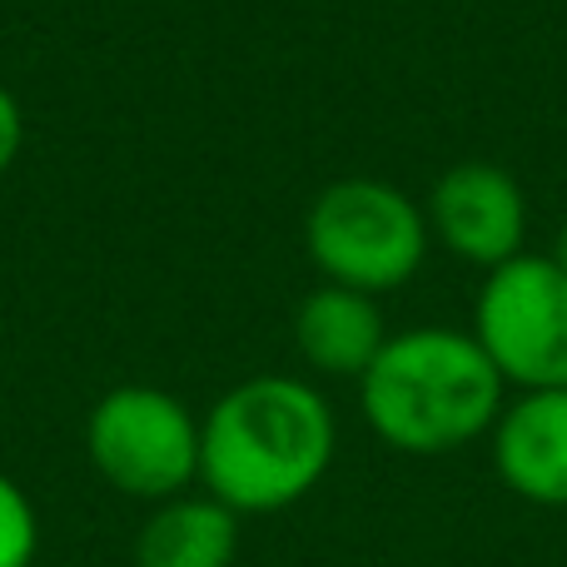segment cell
Masks as SVG:
<instances>
[{
	"instance_id": "obj_11",
	"label": "cell",
	"mask_w": 567,
	"mask_h": 567,
	"mask_svg": "<svg viewBox=\"0 0 567 567\" xmlns=\"http://www.w3.org/2000/svg\"><path fill=\"white\" fill-rule=\"evenodd\" d=\"M20 145H25V115H20V100L0 85V175L16 165Z\"/></svg>"
},
{
	"instance_id": "obj_3",
	"label": "cell",
	"mask_w": 567,
	"mask_h": 567,
	"mask_svg": "<svg viewBox=\"0 0 567 567\" xmlns=\"http://www.w3.org/2000/svg\"><path fill=\"white\" fill-rule=\"evenodd\" d=\"M429 239V215L389 179H339L303 215V249L323 284H343L373 299L419 275Z\"/></svg>"
},
{
	"instance_id": "obj_12",
	"label": "cell",
	"mask_w": 567,
	"mask_h": 567,
	"mask_svg": "<svg viewBox=\"0 0 567 567\" xmlns=\"http://www.w3.org/2000/svg\"><path fill=\"white\" fill-rule=\"evenodd\" d=\"M553 259L567 269V225H563V235H558V245H553Z\"/></svg>"
},
{
	"instance_id": "obj_8",
	"label": "cell",
	"mask_w": 567,
	"mask_h": 567,
	"mask_svg": "<svg viewBox=\"0 0 567 567\" xmlns=\"http://www.w3.org/2000/svg\"><path fill=\"white\" fill-rule=\"evenodd\" d=\"M293 343L303 363L329 379H363L379 349L389 343L383 313L373 293L343 289V284H319L293 309Z\"/></svg>"
},
{
	"instance_id": "obj_1",
	"label": "cell",
	"mask_w": 567,
	"mask_h": 567,
	"mask_svg": "<svg viewBox=\"0 0 567 567\" xmlns=\"http://www.w3.org/2000/svg\"><path fill=\"white\" fill-rule=\"evenodd\" d=\"M333 449V409L313 383L255 373L219 393L199 423V483L239 518L279 513L319 488Z\"/></svg>"
},
{
	"instance_id": "obj_2",
	"label": "cell",
	"mask_w": 567,
	"mask_h": 567,
	"mask_svg": "<svg viewBox=\"0 0 567 567\" xmlns=\"http://www.w3.org/2000/svg\"><path fill=\"white\" fill-rule=\"evenodd\" d=\"M503 373L483 343L463 329H403L389 333L379 359L359 379V403L369 429L389 449L433 458L468 449L493 433L503 413Z\"/></svg>"
},
{
	"instance_id": "obj_5",
	"label": "cell",
	"mask_w": 567,
	"mask_h": 567,
	"mask_svg": "<svg viewBox=\"0 0 567 567\" xmlns=\"http://www.w3.org/2000/svg\"><path fill=\"white\" fill-rule=\"evenodd\" d=\"M473 339L503 383L567 389V269L553 255H528L488 269L473 303Z\"/></svg>"
},
{
	"instance_id": "obj_9",
	"label": "cell",
	"mask_w": 567,
	"mask_h": 567,
	"mask_svg": "<svg viewBox=\"0 0 567 567\" xmlns=\"http://www.w3.org/2000/svg\"><path fill=\"white\" fill-rule=\"evenodd\" d=\"M239 513L209 493H179L155 503L135 538V567H235Z\"/></svg>"
},
{
	"instance_id": "obj_10",
	"label": "cell",
	"mask_w": 567,
	"mask_h": 567,
	"mask_svg": "<svg viewBox=\"0 0 567 567\" xmlns=\"http://www.w3.org/2000/svg\"><path fill=\"white\" fill-rule=\"evenodd\" d=\"M40 553V518L16 478L0 473V567H30Z\"/></svg>"
},
{
	"instance_id": "obj_4",
	"label": "cell",
	"mask_w": 567,
	"mask_h": 567,
	"mask_svg": "<svg viewBox=\"0 0 567 567\" xmlns=\"http://www.w3.org/2000/svg\"><path fill=\"white\" fill-rule=\"evenodd\" d=\"M85 453L115 493L165 503L199 483V419L175 393L120 383L90 409Z\"/></svg>"
},
{
	"instance_id": "obj_6",
	"label": "cell",
	"mask_w": 567,
	"mask_h": 567,
	"mask_svg": "<svg viewBox=\"0 0 567 567\" xmlns=\"http://www.w3.org/2000/svg\"><path fill=\"white\" fill-rule=\"evenodd\" d=\"M429 235L443 239L449 255L463 265L498 269L523 255V235H528V199L523 185L503 165L488 159H463V165L443 169L429 189Z\"/></svg>"
},
{
	"instance_id": "obj_7",
	"label": "cell",
	"mask_w": 567,
	"mask_h": 567,
	"mask_svg": "<svg viewBox=\"0 0 567 567\" xmlns=\"http://www.w3.org/2000/svg\"><path fill=\"white\" fill-rule=\"evenodd\" d=\"M493 468L523 503L567 508V389H533L503 403L493 423Z\"/></svg>"
}]
</instances>
